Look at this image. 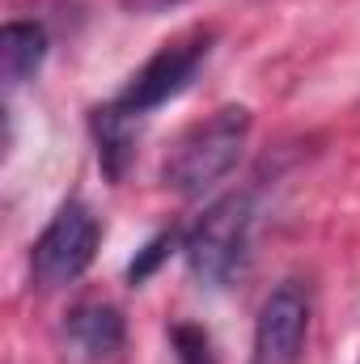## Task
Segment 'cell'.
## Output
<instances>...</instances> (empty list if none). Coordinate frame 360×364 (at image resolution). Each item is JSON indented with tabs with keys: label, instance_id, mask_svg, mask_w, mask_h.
Listing matches in <instances>:
<instances>
[{
	"label": "cell",
	"instance_id": "cell-3",
	"mask_svg": "<svg viewBox=\"0 0 360 364\" xmlns=\"http://www.w3.org/2000/svg\"><path fill=\"white\" fill-rule=\"evenodd\" d=\"M97 242H102V220L93 216V208L85 199H64L47 220V229L38 233V242L30 246V284L38 292L77 284L90 272Z\"/></svg>",
	"mask_w": 360,
	"mask_h": 364
},
{
	"label": "cell",
	"instance_id": "cell-5",
	"mask_svg": "<svg viewBox=\"0 0 360 364\" xmlns=\"http://www.w3.org/2000/svg\"><path fill=\"white\" fill-rule=\"evenodd\" d=\"M309 292L297 279H284L271 288L255 318V343L250 364H301L305 339H309Z\"/></svg>",
	"mask_w": 360,
	"mask_h": 364
},
{
	"label": "cell",
	"instance_id": "cell-6",
	"mask_svg": "<svg viewBox=\"0 0 360 364\" xmlns=\"http://www.w3.org/2000/svg\"><path fill=\"white\" fill-rule=\"evenodd\" d=\"M127 322L110 301H77L60 322V348L68 364H106L119 356Z\"/></svg>",
	"mask_w": 360,
	"mask_h": 364
},
{
	"label": "cell",
	"instance_id": "cell-7",
	"mask_svg": "<svg viewBox=\"0 0 360 364\" xmlns=\"http://www.w3.org/2000/svg\"><path fill=\"white\" fill-rule=\"evenodd\" d=\"M90 127H93V140H97V161H102L106 178L119 182L123 170H127V161H132V153H136L140 119L127 114L123 106L106 102V106H97V110L90 114Z\"/></svg>",
	"mask_w": 360,
	"mask_h": 364
},
{
	"label": "cell",
	"instance_id": "cell-1",
	"mask_svg": "<svg viewBox=\"0 0 360 364\" xmlns=\"http://www.w3.org/2000/svg\"><path fill=\"white\" fill-rule=\"evenodd\" d=\"M250 123L255 119L246 106H216L208 119L191 123L162 161V186L182 199L212 191L238 166V157L250 140Z\"/></svg>",
	"mask_w": 360,
	"mask_h": 364
},
{
	"label": "cell",
	"instance_id": "cell-9",
	"mask_svg": "<svg viewBox=\"0 0 360 364\" xmlns=\"http://www.w3.org/2000/svg\"><path fill=\"white\" fill-rule=\"evenodd\" d=\"M170 348H174V364H216V352H212L208 331L195 326V322H174Z\"/></svg>",
	"mask_w": 360,
	"mask_h": 364
},
{
	"label": "cell",
	"instance_id": "cell-4",
	"mask_svg": "<svg viewBox=\"0 0 360 364\" xmlns=\"http://www.w3.org/2000/svg\"><path fill=\"white\" fill-rule=\"evenodd\" d=\"M212 30H186L179 38H170V43H162L136 73H132V81L119 90V97H110L115 106H123L127 114H136V119H144V114H153L157 106H166L170 97H179L191 81H195V73L208 64V55H212Z\"/></svg>",
	"mask_w": 360,
	"mask_h": 364
},
{
	"label": "cell",
	"instance_id": "cell-10",
	"mask_svg": "<svg viewBox=\"0 0 360 364\" xmlns=\"http://www.w3.org/2000/svg\"><path fill=\"white\" fill-rule=\"evenodd\" d=\"M170 250H174V233H157V237H153V242L132 259V263H127V279H132V284H144L149 275L170 259Z\"/></svg>",
	"mask_w": 360,
	"mask_h": 364
},
{
	"label": "cell",
	"instance_id": "cell-11",
	"mask_svg": "<svg viewBox=\"0 0 360 364\" xmlns=\"http://www.w3.org/2000/svg\"><path fill=\"white\" fill-rule=\"evenodd\" d=\"M123 13H136V17H157V13H174L191 0H119Z\"/></svg>",
	"mask_w": 360,
	"mask_h": 364
},
{
	"label": "cell",
	"instance_id": "cell-8",
	"mask_svg": "<svg viewBox=\"0 0 360 364\" xmlns=\"http://www.w3.org/2000/svg\"><path fill=\"white\" fill-rule=\"evenodd\" d=\"M47 60V30L38 21H4L0 30V77L9 90L26 85Z\"/></svg>",
	"mask_w": 360,
	"mask_h": 364
},
{
	"label": "cell",
	"instance_id": "cell-2",
	"mask_svg": "<svg viewBox=\"0 0 360 364\" xmlns=\"http://www.w3.org/2000/svg\"><path fill=\"white\" fill-rule=\"evenodd\" d=\"M250 225H255V203L246 191H233V195H221L216 203H208L203 216L182 233V259H186L191 275L208 288L229 284L246 263Z\"/></svg>",
	"mask_w": 360,
	"mask_h": 364
}]
</instances>
